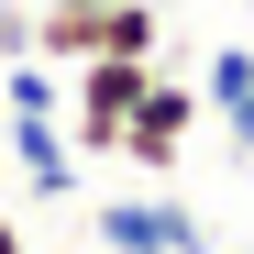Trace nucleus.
<instances>
[{
	"instance_id": "obj_4",
	"label": "nucleus",
	"mask_w": 254,
	"mask_h": 254,
	"mask_svg": "<svg viewBox=\"0 0 254 254\" xmlns=\"http://www.w3.org/2000/svg\"><path fill=\"white\" fill-rule=\"evenodd\" d=\"M0 166H11L33 199H77V177H89L77 144H66V122H11V133H0Z\"/></svg>"
},
{
	"instance_id": "obj_5",
	"label": "nucleus",
	"mask_w": 254,
	"mask_h": 254,
	"mask_svg": "<svg viewBox=\"0 0 254 254\" xmlns=\"http://www.w3.org/2000/svg\"><path fill=\"white\" fill-rule=\"evenodd\" d=\"M199 111L232 133V155L254 166V45H221L210 56V77H199Z\"/></svg>"
},
{
	"instance_id": "obj_9",
	"label": "nucleus",
	"mask_w": 254,
	"mask_h": 254,
	"mask_svg": "<svg viewBox=\"0 0 254 254\" xmlns=\"http://www.w3.org/2000/svg\"><path fill=\"white\" fill-rule=\"evenodd\" d=\"M0 188H11V166H0Z\"/></svg>"
},
{
	"instance_id": "obj_2",
	"label": "nucleus",
	"mask_w": 254,
	"mask_h": 254,
	"mask_svg": "<svg viewBox=\"0 0 254 254\" xmlns=\"http://www.w3.org/2000/svg\"><path fill=\"white\" fill-rule=\"evenodd\" d=\"M89 254H210V221L188 199H166V188H122V199H100Z\"/></svg>"
},
{
	"instance_id": "obj_3",
	"label": "nucleus",
	"mask_w": 254,
	"mask_h": 254,
	"mask_svg": "<svg viewBox=\"0 0 254 254\" xmlns=\"http://www.w3.org/2000/svg\"><path fill=\"white\" fill-rule=\"evenodd\" d=\"M199 89L188 77H144V100H133V122H122V166H133V177H177V155H188V133H199Z\"/></svg>"
},
{
	"instance_id": "obj_7",
	"label": "nucleus",
	"mask_w": 254,
	"mask_h": 254,
	"mask_svg": "<svg viewBox=\"0 0 254 254\" xmlns=\"http://www.w3.org/2000/svg\"><path fill=\"white\" fill-rule=\"evenodd\" d=\"M0 254H33V243H22V221H11V210H0Z\"/></svg>"
},
{
	"instance_id": "obj_8",
	"label": "nucleus",
	"mask_w": 254,
	"mask_h": 254,
	"mask_svg": "<svg viewBox=\"0 0 254 254\" xmlns=\"http://www.w3.org/2000/svg\"><path fill=\"white\" fill-rule=\"evenodd\" d=\"M33 11H111V0H33Z\"/></svg>"
},
{
	"instance_id": "obj_6",
	"label": "nucleus",
	"mask_w": 254,
	"mask_h": 254,
	"mask_svg": "<svg viewBox=\"0 0 254 254\" xmlns=\"http://www.w3.org/2000/svg\"><path fill=\"white\" fill-rule=\"evenodd\" d=\"M0 122H66V77L33 66V56H11V100H0Z\"/></svg>"
},
{
	"instance_id": "obj_1",
	"label": "nucleus",
	"mask_w": 254,
	"mask_h": 254,
	"mask_svg": "<svg viewBox=\"0 0 254 254\" xmlns=\"http://www.w3.org/2000/svg\"><path fill=\"white\" fill-rule=\"evenodd\" d=\"M155 66L166 56H89V66H66V144H77V166L122 155V122H133V100H144Z\"/></svg>"
},
{
	"instance_id": "obj_10",
	"label": "nucleus",
	"mask_w": 254,
	"mask_h": 254,
	"mask_svg": "<svg viewBox=\"0 0 254 254\" xmlns=\"http://www.w3.org/2000/svg\"><path fill=\"white\" fill-rule=\"evenodd\" d=\"M0 133H11V122H0Z\"/></svg>"
}]
</instances>
